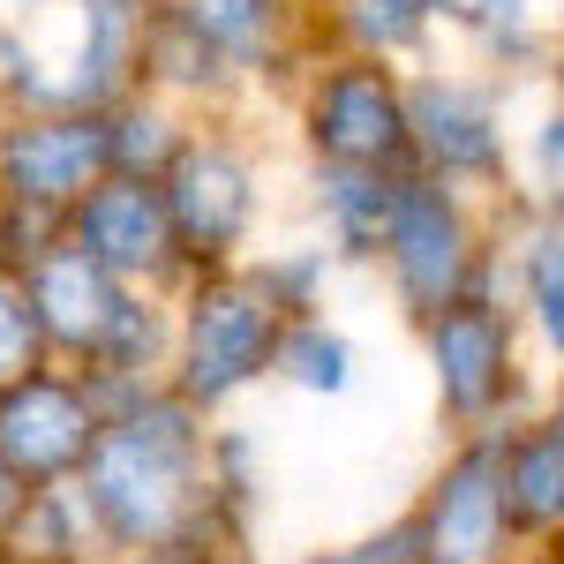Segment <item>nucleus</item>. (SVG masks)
<instances>
[{
    "instance_id": "obj_19",
    "label": "nucleus",
    "mask_w": 564,
    "mask_h": 564,
    "mask_svg": "<svg viewBox=\"0 0 564 564\" xmlns=\"http://www.w3.org/2000/svg\"><path fill=\"white\" fill-rule=\"evenodd\" d=\"M143 90L166 98V106H181V98H226V90H234V68H226L212 45L181 23L166 0H159L151 45H143Z\"/></svg>"
},
{
    "instance_id": "obj_10",
    "label": "nucleus",
    "mask_w": 564,
    "mask_h": 564,
    "mask_svg": "<svg viewBox=\"0 0 564 564\" xmlns=\"http://www.w3.org/2000/svg\"><path fill=\"white\" fill-rule=\"evenodd\" d=\"M98 430H106V414H98V399H90L84 377L39 369V377L0 391V467L23 481L31 497L76 489Z\"/></svg>"
},
{
    "instance_id": "obj_26",
    "label": "nucleus",
    "mask_w": 564,
    "mask_h": 564,
    "mask_svg": "<svg viewBox=\"0 0 564 564\" xmlns=\"http://www.w3.org/2000/svg\"><path fill=\"white\" fill-rule=\"evenodd\" d=\"M534 564H564V527L550 534V542H542V557H534Z\"/></svg>"
},
{
    "instance_id": "obj_25",
    "label": "nucleus",
    "mask_w": 564,
    "mask_h": 564,
    "mask_svg": "<svg viewBox=\"0 0 564 564\" xmlns=\"http://www.w3.org/2000/svg\"><path fill=\"white\" fill-rule=\"evenodd\" d=\"M542 422H550V436L564 444V377H557V391H550V406H542Z\"/></svg>"
},
{
    "instance_id": "obj_15",
    "label": "nucleus",
    "mask_w": 564,
    "mask_h": 564,
    "mask_svg": "<svg viewBox=\"0 0 564 564\" xmlns=\"http://www.w3.org/2000/svg\"><path fill=\"white\" fill-rule=\"evenodd\" d=\"M505 520L534 550L564 527V444L550 436L542 414L505 436Z\"/></svg>"
},
{
    "instance_id": "obj_13",
    "label": "nucleus",
    "mask_w": 564,
    "mask_h": 564,
    "mask_svg": "<svg viewBox=\"0 0 564 564\" xmlns=\"http://www.w3.org/2000/svg\"><path fill=\"white\" fill-rule=\"evenodd\" d=\"M76 45H68V106L106 113L129 90H143V45L159 23V0H61Z\"/></svg>"
},
{
    "instance_id": "obj_22",
    "label": "nucleus",
    "mask_w": 564,
    "mask_h": 564,
    "mask_svg": "<svg viewBox=\"0 0 564 564\" xmlns=\"http://www.w3.org/2000/svg\"><path fill=\"white\" fill-rule=\"evenodd\" d=\"M39 369H53L45 324H39V308H31L23 271H15V263H0V391L23 384V377H39Z\"/></svg>"
},
{
    "instance_id": "obj_20",
    "label": "nucleus",
    "mask_w": 564,
    "mask_h": 564,
    "mask_svg": "<svg viewBox=\"0 0 564 564\" xmlns=\"http://www.w3.org/2000/svg\"><path fill=\"white\" fill-rule=\"evenodd\" d=\"M106 135H113V174L159 181L174 166V151L188 143V121H181V106H166V98L129 90L121 106H106Z\"/></svg>"
},
{
    "instance_id": "obj_21",
    "label": "nucleus",
    "mask_w": 564,
    "mask_h": 564,
    "mask_svg": "<svg viewBox=\"0 0 564 564\" xmlns=\"http://www.w3.org/2000/svg\"><path fill=\"white\" fill-rule=\"evenodd\" d=\"M279 384L308 391V399H347L354 391V339L324 316H294L286 339H279V361H271Z\"/></svg>"
},
{
    "instance_id": "obj_9",
    "label": "nucleus",
    "mask_w": 564,
    "mask_h": 564,
    "mask_svg": "<svg viewBox=\"0 0 564 564\" xmlns=\"http://www.w3.org/2000/svg\"><path fill=\"white\" fill-rule=\"evenodd\" d=\"M106 174H113L106 113L61 106V113H15V121L0 129V196H8L15 212L68 218Z\"/></svg>"
},
{
    "instance_id": "obj_17",
    "label": "nucleus",
    "mask_w": 564,
    "mask_h": 564,
    "mask_svg": "<svg viewBox=\"0 0 564 564\" xmlns=\"http://www.w3.org/2000/svg\"><path fill=\"white\" fill-rule=\"evenodd\" d=\"M399 204V174H347V166H316V218L332 257H384V226Z\"/></svg>"
},
{
    "instance_id": "obj_6",
    "label": "nucleus",
    "mask_w": 564,
    "mask_h": 564,
    "mask_svg": "<svg viewBox=\"0 0 564 564\" xmlns=\"http://www.w3.org/2000/svg\"><path fill=\"white\" fill-rule=\"evenodd\" d=\"M159 196H166V218H174V249L181 271L204 279V271H234L249 234H257L263 212V181L257 159L218 129H188V143L174 151V166L159 174Z\"/></svg>"
},
{
    "instance_id": "obj_29",
    "label": "nucleus",
    "mask_w": 564,
    "mask_h": 564,
    "mask_svg": "<svg viewBox=\"0 0 564 564\" xmlns=\"http://www.w3.org/2000/svg\"><path fill=\"white\" fill-rule=\"evenodd\" d=\"M234 564H249V557H234Z\"/></svg>"
},
{
    "instance_id": "obj_30",
    "label": "nucleus",
    "mask_w": 564,
    "mask_h": 564,
    "mask_svg": "<svg viewBox=\"0 0 564 564\" xmlns=\"http://www.w3.org/2000/svg\"><path fill=\"white\" fill-rule=\"evenodd\" d=\"M0 98H8V90H0Z\"/></svg>"
},
{
    "instance_id": "obj_23",
    "label": "nucleus",
    "mask_w": 564,
    "mask_h": 564,
    "mask_svg": "<svg viewBox=\"0 0 564 564\" xmlns=\"http://www.w3.org/2000/svg\"><path fill=\"white\" fill-rule=\"evenodd\" d=\"M452 23H467L489 61H534L542 31H534V0H452Z\"/></svg>"
},
{
    "instance_id": "obj_3",
    "label": "nucleus",
    "mask_w": 564,
    "mask_h": 564,
    "mask_svg": "<svg viewBox=\"0 0 564 564\" xmlns=\"http://www.w3.org/2000/svg\"><path fill=\"white\" fill-rule=\"evenodd\" d=\"M391 294L414 324H430L436 308L467 302V294H497V249L481 241L467 188L430 174H399V204L384 226V257Z\"/></svg>"
},
{
    "instance_id": "obj_1",
    "label": "nucleus",
    "mask_w": 564,
    "mask_h": 564,
    "mask_svg": "<svg viewBox=\"0 0 564 564\" xmlns=\"http://www.w3.org/2000/svg\"><path fill=\"white\" fill-rule=\"evenodd\" d=\"M76 505L98 550L113 557H151V550H174L188 564L241 557V505L212 489V430L166 384L143 391L98 430Z\"/></svg>"
},
{
    "instance_id": "obj_31",
    "label": "nucleus",
    "mask_w": 564,
    "mask_h": 564,
    "mask_svg": "<svg viewBox=\"0 0 564 564\" xmlns=\"http://www.w3.org/2000/svg\"><path fill=\"white\" fill-rule=\"evenodd\" d=\"M422 564H430V557H422Z\"/></svg>"
},
{
    "instance_id": "obj_7",
    "label": "nucleus",
    "mask_w": 564,
    "mask_h": 564,
    "mask_svg": "<svg viewBox=\"0 0 564 564\" xmlns=\"http://www.w3.org/2000/svg\"><path fill=\"white\" fill-rule=\"evenodd\" d=\"M505 436L512 430H467L430 475L414 505L430 564H520V534L505 520Z\"/></svg>"
},
{
    "instance_id": "obj_12",
    "label": "nucleus",
    "mask_w": 564,
    "mask_h": 564,
    "mask_svg": "<svg viewBox=\"0 0 564 564\" xmlns=\"http://www.w3.org/2000/svg\"><path fill=\"white\" fill-rule=\"evenodd\" d=\"M23 286H31V308H39V324H45V347L84 361V369L106 354L113 324L135 302V286H121L90 249H76L68 226H61V241H45L39 257L23 263Z\"/></svg>"
},
{
    "instance_id": "obj_27",
    "label": "nucleus",
    "mask_w": 564,
    "mask_h": 564,
    "mask_svg": "<svg viewBox=\"0 0 564 564\" xmlns=\"http://www.w3.org/2000/svg\"><path fill=\"white\" fill-rule=\"evenodd\" d=\"M113 564H188V557H174V550H151V557H113Z\"/></svg>"
},
{
    "instance_id": "obj_14",
    "label": "nucleus",
    "mask_w": 564,
    "mask_h": 564,
    "mask_svg": "<svg viewBox=\"0 0 564 564\" xmlns=\"http://www.w3.org/2000/svg\"><path fill=\"white\" fill-rule=\"evenodd\" d=\"M166 8L234 68V84L271 76L286 53V0H166Z\"/></svg>"
},
{
    "instance_id": "obj_24",
    "label": "nucleus",
    "mask_w": 564,
    "mask_h": 564,
    "mask_svg": "<svg viewBox=\"0 0 564 564\" xmlns=\"http://www.w3.org/2000/svg\"><path fill=\"white\" fill-rule=\"evenodd\" d=\"M23 505H31V489H23V481L0 467V542H8V527L23 520Z\"/></svg>"
},
{
    "instance_id": "obj_4",
    "label": "nucleus",
    "mask_w": 564,
    "mask_h": 564,
    "mask_svg": "<svg viewBox=\"0 0 564 564\" xmlns=\"http://www.w3.org/2000/svg\"><path fill=\"white\" fill-rule=\"evenodd\" d=\"M302 143L316 166L347 174H414L406 135V76L391 61H324L302 84Z\"/></svg>"
},
{
    "instance_id": "obj_16",
    "label": "nucleus",
    "mask_w": 564,
    "mask_h": 564,
    "mask_svg": "<svg viewBox=\"0 0 564 564\" xmlns=\"http://www.w3.org/2000/svg\"><path fill=\"white\" fill-rule=\"evenodd\" d=\"M512 286H520V316L527 332L564 361V204L520 218V241H512Z\"/></svg>"
},
{
    "instance_id": "obj_11",
    "label": "nucleus",
    "mask_w": 564,
    "mask_h": 564,
    "mask_svg": "<svg viewBox=\"0 0 564 564\" xmlns=\"http://www.w3.org/2000/svg\"><path fill=\"white\" fill-rule=\"evenodd\" d=\"M68 241L90 249L121 286L135 294H159V286H188L174 249V218H166V196L159 181H135V174H106L84 204L68 212Z\"/></svg>"
},
{
    "instance_id": "obj_28",
    "label": "nucleus",
    "mask_w": 564,
    "mask_h": 564,
    "mask_svg": "<svg viewBox=\"0 0 564 564\" xmlns=\"http://www.w3.org/2000/svg\"><path fill=\"white\" fill-rule=\"evenodd\" d=\"M0 234H8V196H0Z\"/></svg>"
},
{
    "instance_id": "obj_18",
    "label": "nucleus",
    "mask_w": 564,
    "mask_h": 564,
    "mask_svg": "<svg viewBox=\"0 0 564 564\" xmlns=\"http://www.w3.org/2000/svg\"><path fill=\"white\" fill-rule=\"evenodd\" d=\"M452 0H332V31L354 61H414L436 39Z\"/></svg>"
},
{
    "instance_id": "obj_2",
    "label": "nucleus",
    "mask_w": 564,
    "mask_h": 564,
    "mask_svg": "<svg viewBox=\"0 0 564 564\" xmlns=\"http://www.w3.org/2000/svg\"><path fill=\"white\" fill-rule=\"evenodd\" d=\"M286 324L294 316L257 279V263L188 279L174 302V369H166V391H174L181 406H196V414L234 406L249 384L271 377Z\"/></svg>"
},
{
    "instance_id": "obj_5",
    "label": "nucleus",
    "mask_w": 564,
    "mask_h": 564,
    "mask_svg": "<svg viewBox=\"0 0 564 564\" xmlns=\"http://www.w3.org/2000/svg\"><path fill=\"white\" fill-rule=\"evenodd\" d=\"M422 354L436 377V406L452 414V430H520V308L505 294H467V302L436 308L422 324Z\"/></svg>"
},
{
    "instance_id": "obj_8",
    "label": "nucleus",
    "mask_w": 564,
    "mask_h": 564,
    "mask_svg": "<svg viewBox=\"0 0 564 564\" xmlns=\"http://www.w3.org/2000/svg\"><path fill=\"white\" fill-rule=\"evenodd\" d=\"M406 135H414V174L452 181V188H489L512 166L505 90L459 68L406 76Z\"/></svg>"
}]
</instances>
